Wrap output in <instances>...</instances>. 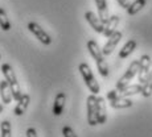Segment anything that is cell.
Instances as JSON below:
<instances>
[{"instance_id":"16","label":"cell","mask_w":152,"mask_h":137,"mask_svg":"<svg viewBox=\"0 0 152 137\" xmlns=\"http://www.w3.org/2000/svg\"><path fill=\"white\" fill-rule=\"evenodd\" d=\"M134 101L128 98H123V96H119V98L110 100V106L114 109H124V108H130L132 107Z\"/></svg>"},{"instance_id":"24","label":"cell","mask_w":152,"mask_h":137,"mask_svg":"<svg viewBox=\"0 0 152 137\" xmlns=\"http://www.w3.org/2000/svg\"><path fill=\"white\" fill-rule=\"evenodd\" d=\"M27 137H39L37 136V130L34 128H28L27 129Z\"/></svg>"},{"instance_id":"12","label":"cell","mask_w":152,"mask_h":137,"mask_svg":"<svg viewBox=\"0 0 152 137\" xmlns=\"http://www.w3.org/2000/svg\"><path fill=\"white\" fill-rule=\"evenodd\" d=\"M97 115H98V124H104L107 120V109L106 101L103 98L97 96Z\"/></svg>"},{"instance_id":"17","label":"cell","mask_w":152,"mask_h":137,"mask_svg":"<svg viewBox=\"0 0 152 137\" xmlns=\"http://www.w3.org/2000/svg\"><path fill=\"white\" fill-rule=\"evenodd\" d=\"M142 92V84H127L126 87L119 90V95L123 96V98H128V96H132L136 94H140Z\"/></svg>"},{"instance_id":"3","label":"cell","mask_w":152,"mask_h":137,"mask_svg":"<svg viewBox=\"0 0 152 137\" xmlns=\"http://www.w3.org/2000/svg\"><path fill=\"white\" fill-rule=\"evenodd\" d=\"M78 70H80L81 75H82L85 83H86L87 88L91 91V94L97 95L99 91H101V87H99V83L97 82V79H95L94 74H93L91 69H90V66L87 65V63H81L80 66H78Z\"/></svg>"},{"instance_id":"26","label":"cell","mask_w":152,"mask_h":137,"mask_svg":"<svg viewBox=\"0 0 152 137\" xmlns=\"http://www.w3.org/2000/svg\"><path fill=\"white\" fill-rule=\"evenodd\" d=\"M1 112H3V106L0 104V113H1Z\"/></svg>"},{"instance_id":"10","label":"cell","mask_w":152,"mask_h":137,"mask_svg":"<svg viewBox=\"0 0 152 137\" xmlns=\"http://www.w3.org/2000/svg\"><path fill=\"white\" fill-rule=\"evenodd\" d=\"M97 4V9H98V17L102 21V24H106L110 19V13H109V7H107V1L106 0H95Z\"/></svg>"},{"instance_id":"21","label":"cell","mask_w":152,"mask_h":137,"mask_svg":"<svg viewBox=\"0 0 152 137\" xmlns=\"http://www.w3.org/2000/svg\"><path fill=\"white\" fill-rule=\"evenodd\" d=\"M0 132H1L0 137H12V127H11V123L8 120L0 123Z\"/></svg>"},{"instance_id":"7","label":"cell","mask_w":152,"mask_h":137,"mask_svg":"<svg viewBox=\"0 0 152 137\" xmlns=\"http://www.w3.org/2000/svg\"><path fill=\"white\" fill-rule=\"evenodd\" d=\"M87 123L94 127L98 124V115H97V95L91 94L87 96Z\"/></svg>"},{"instance_id":"5","label":"cell","mask_w":152,"mask_h":137,"mask_svg":"<svg viewBox=\"0 0 152 137\" xmlns=\"http://www.w3.org/2000/svg\"><path fill=\"white\" fill-rule=\"evenodd\" d=\"M138 70H139V61H134V62L128 66V69L126 70L124 74L121 77V79L118 80V83H116V90H121L127 86V84L130 83V80H132V78L138 74Z\"/></svg>"},{"instance_id":"20","label":"cell","mask_w":152,"mask_h":137,"mask_svg":"<svg viewBox=\"0 0 152 137\" xmlns=\"http://www.w3.org/2000/svg\"><path fill=\"white\" fill-rule=\"evenodd\" d=\"M144 98H150L152 95V69L148 74L147 79L144 80V83L142 84V92H140Z\"/></svg>"},{"instance_id":"8","label":"cell","mask_w":152,"mask_h":137,"mask_svg":"<svg viewBox=\"0 0 152 137\" xmlns=\"http://www.w3.org/2000/svg\"><path fill=\"white\" fill-rule=\"evenodd\" d=\"M122 37H123L122 32H119V30H115V32H114V33L109 37L107 42L104 43L103 49H102V53H103V55H110L111 53H113L114 49L116 48V45H118L119 41L122 40Z\"/></svg>"},{"instance_id":"19","label":"cell","mask_w":152,"mask_h":137,"mask_svg":"<svg viewBox=\"0 0 152 137\" xmlns=\"http://www.w3.org/2000/svg\"><path fill=\"white\" fill-rule=\"evenodd\" d=\"M145 4H147V0H134V3H131V4L128 5L127 13L130 14V16H134V14L140 12V11L145 7Z\"/></svg>"},{"instance_id":"27","label":"cell","mask_w":152,"mask_h":137,"mask_svg":"<svg viewBox=\"0 0 152 137\" xmlns=\"http://www.w3.org/2000/svg\"><path fill=\"white\" fill-rule=\"evenodd\" d=\"M0 59H1V55H0Z\"/></svg>"},{"instance_id":"9","label":"cell","mask_w":152,"mask_h":137,"mask_svg":"<svg viewBox=\"0 0 152 137\" xmlns=\"http://www.w3.org/2000/svg\"><path fill=\"white\" fill-rule=\"evenodd\" d=\"M85 17H86L87 22L91 25V28L94 29L97 33H102V34H103L104 24H102V21L99 20V17L97 16V14H95L94 12H91V11H87V12L85 13Z\"/></svg>"},{"instance_id":"18","label":"cell","mask_w":152,"mask_h":137,"mask_svg":"<svg viewBox=\"0 0 152 137\" xmlns=\"http://www.w3.org/2000/svg\"><path fill=\"white\" fill-rule=\"evenodd\" d=\"M136 45H138V43H136L135 40H128V41L124 43L123 48H122V50L119 51V58H122V59L127 58L131 53H134V50L136 49Z\"/></svg>"},{"instance_id":"22","label":"cell","mask_w":152,"mask_h":137,"mask_svg":"<svg viewBox=\"0 0 152 137\" xmlns=\"http://www.w3.org/2000/svg\"><path fill=\"white\" fill-rule=\"evenodd\" d=\"M0 28L5 32L11 29V22L7 17V12H5L3 8H0Z\"/></svg>"},{"instance_id":"23","label":"cell","mask_w":152,"mask_h":137,"mask_svg":"<svg viewBox=\"0 0 152 137\" xmlns=\"http://www.w3.org/2000/svg\"><path fill=\"white\" fill-rule=\"evenodd\" d=\"M62 135H64V137H78L75 135L74 130H73V128H70L69 125H65V127L62 128Z\"/></svg>"},{"instance_id":"14","label":"cell","mask_w":152,"mask_h":137,"mask_svg":"<svg viewBox=\"0 0 152 137\" xmlns=\"http://www.w3.org/2000/svg\"><path fill=\"white\" fill-rule=\"evenodd\" d=\"M29 101H31V96H29L28 94H23L21 96H20V99L17 100V104L16 107H15V115L16 116H21L23 113L27 111L28 106H29Z\"/></svg>"},{"instance_id":"6","label":"cell","mask_w":152,"mask_h":137,"mask_svg":"<svg viewBox=\"0 0 152 137\" xmlns=\"http://www.w3.org/2000/svg\"><path fill=\"white\" fill-rule=\"evenodd\" d=\"M28 29H29V32H31V33L42 43V45L48 46V45H50V43H52V37L49 36V34L46 33V32L44 30V29L40 27L39 24H37V22H34V21L29 22V24H28Z\"/></svg>"},{"instance_id":"15","label":"cell","mask_w":152,"mask_h":137,"mask_svg":"<svg viewBox=\"0 0 152 137\" xmlns=\"http://www.w3.org/2000/svg\"><path fill=\"white\" fill-rule=\"evenodd\" d=\"M119 21H121V19H119L118 14H113V16H110L109 21L104 24V30H103V34L107 37V38H109L111 34L116 30V27H118Z\"/></svg>"},{"instance_id":"25","label":"cell","mask_w":152,"mask_h":137,"mask_svg":"<svg viewBox=\"0 0 152 137\" xmlns=\"http://www.w3.org/2000/svg\"><path fill=\"white\" fill-rule=\"evenodd\" d=\"M118 3H119V5H121V7L126 8V9H127L128 5H130V1H128V0H118Z\"/></svg>"},{"instance_id":"11","label":"cell","mask_w":152,"mask_h":137,"mask_svg":"<svg viewBox=\"0 0 152 137\" xmlns=\"http://www.w3.org/2000/svg\"><path fill=\"white\" fill-rule=\"evenodd\" d=\"M65 104H66V94L65 92H58V94L56 95L54 104H53L54 116H60L61 113H62L64 108H65Z\"/></svg>"},{"instance_id":"2","label":"cell","mask_w":152,"mask_h":137,"mask_svg":"<svg viewBox=\"0 0 152 137\" xmlns=\"http://www.w3.org/2000/svg\"><path fill=\"white\" fill-rule=\"evenodd\" d=\"M1 72H3V75H4V79L8 82V84H10L13 99L15 100H19L20 96H21L23 94H21V90H20L19 82H17L16 74H15L12 66L8 65V63H3L1 65Z\"/></svg>"},{"instance_id":"1","label":"cell","mask_w":152,"mask_h":137,"mask_svg":"<svg viewBox=\"0 0 152 137\" xmlns=\"http://www.w3.org/2000/svg\"><path fill=\"white\" fill-rule=\"evenodd\" d=\"M87 50H89L90 55L94 58L95 63H97L98 71L102 77H109V65H107L106 59H104V55L102 53V49L98 46V43L94 40H90L87 41Z\"/></svg>"},{"instance_id":"13","label":"cell","mask_w":152,"mask_h":137,"mask_svg":"<svg viewBox=\"0 0 152 137\" xmlns=\"http://www.w3.org/2000/svg\"><path fill=\"white\" fill-rule=\"evenodd\" d=\"M0 96H1V100H3L4 104H10L13 99L11 87H10V84H8V82L5 79L0 80Z\"/></svg>"},{"instance_id":"4","label":"cell","mask_w":152,"mask_h":137,"mask_svg":"<svg viewBox=\"0 0 152 137\" xmlns=\"http://www.w3.org/2000/svg\"><path fill=\"white\" fill-rule=\"evenodd\" d=\"M151 67H152L151 57L147 54H143L139 59V70H138V79H139L140 84H143L144 80L147 79L148 74H150V71H151Z\"/></svg>"}]
</instances>
